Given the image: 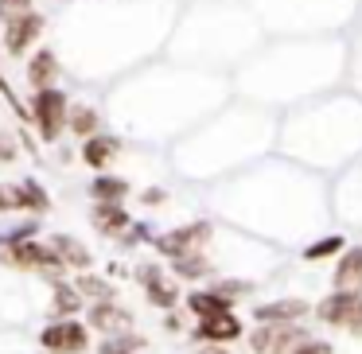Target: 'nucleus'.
Listing matches in <instances>:
<instances>
[{
	"instance_id": "obj_22",
	"label": "nucleus",
	"mask_w": 362,
	"mask_h": 354,
	"mask_svg": "<svg viewBox=\"0 0 362 354\" xmlns=\"http://www.w3.org/2000/svg\"><path fill=\"white\" fill-rule=\"evenodd\" d=\"M335 249H343V237H323V242L312 245V249H304V257L308 261H323V257H331Z\"/></svg>"
},
{
	"instance_id": "obj_16",
	"label": "nucleus",
	"mask_w": 362,
	"mask_h": 354,
	"mask_svg": "<svg viewBox=\"0 0 362 354\" xmlns=\"http://www.w3.org/2000/svg\"><path fill=\"white\" fill-rule=\"evenodd\" d=\"M66 125L74 129V133H82L90 141V136H98V113L90 110V105H74L71 113H66Z\"/></svg>"
},
{
	"instance_id": "obj_13",
	"label": "nucleus",
	"mask_w": 362,
	"mask_h": 354,
	"mask_svg": "<svg viewBox=\"0 0 362 354\" xmlns=\"http://www.w3.org/2000/svg\"><path fill=\"white\" fill-rule=\"evenodd\" d=\"M113 156H117V141H113V136H90L86 148H82V160H86L90 167H105Z\"/></svg>"
},
{
	"instance_id": "obj_1",
	"label": "nucleus",
	"mask_w": 362,
	"mask_h": 354,
	"mask_svg": "<svg viewBox=\"0 0 362 354\" xmlns=\"http://www.w3.org/2000/svg\"><path fill=\"white\" fill-rule=\"evenodd\" d=\"M304 338L308 335L300 323H261L257 331H250V350L253 354H288Z\"/></svg>"
},
{
	"instance_id": "obj_18",
	"label": "nucleus",
	"mask_w": 362,
	"mask_h": 354,
	"mask_svg": "<svg viewBox=\"0 0 362 354\" xmlns=\"http://www.w3.org/2000/svg\"><path fill=\"white\" fill-rule=\"evenodd\" d=\"M94 222H98V230H105V234H117V230H125V222H129V214L121 211V206H98L94 211Z\"/></svg>"
},
{
	"instance_id": "obj_9",
	"label": "nucleus",
	"mask_w": 362,
	"mask_h": 354,
	"mask_svg": "<svg viewBox=\"0 0 362 354\" xmlns=\"http://www.w3.org/2000/svg\"><path fill=\"white\" fill-rule=\"evenodd\" d=\"M40 28H43V20L35 16V12H28V16H20V20H12L8 24V32H4V47L12 51V55H24L28 51V43L40 35Z\"/></svg>"
},
{
	"instance_id": "obj_17",
	"label": "nucleus",
	"mask_w": 362,
	"mask_h": 354,
	"mask_svg": "<svg viewBox=\"0 0 362 354\" xmlns=\"http://www.w3.org/2000/svg\"><path fill=\"white\" fill-rule=\"evenodd\" d=\"M55 253H59L63 265H78V269L90 265V253L82 249V242H74V237H55Z\"/></svg>"
},
{
	"instance_id": "obj_25",
	"label": "nucleus",
	"mask_w": 362,
	"mask_h": 354,
	"mask_svg": "<svg viewBox=\"0 0 362 354\" xmlns=\"http://www.w3.org/2000/svg\"><path fill=\"white\" fill-rule=\"evenodd\" d=\"M12 152H16V144H12V136H0V160H12Z\"/></svg>"
},
{
	"instance_id": "obj_8",
	"label": "nucleus",
	"mask_w": 362,
	"mask_h": 354,
	"mask_svg": "<svg viewBox=\"0 0 362 354\" xmlns=\"http://www.w3.org/2000/svg\"><path fill=\"white\" fill-rule=\"evenodd\" d=\"M335 292H362V245L346 249L335 265Z\"/></svg>"
},
{
	"instance_id": "obj_20",
	"label": "nucleus",
	"mask_w": 362,
	"mask_h": 354,
	"mask_svg": "<svg viewBox=\"0 0 362 354\" xmlns=\"http://www.w3.org/2000/svg\"><path fill=\"white\" fill-rule=\"evenodd\" d=\"M74 292H78V296H94L98 304L113 300V288H110V284H102V281H94V276H82V281H78V288H74Z\"/></svg>"
},
{
	"instance_id": "obj_2",
	"label": "nucleus",
	"mask_w": 362,
	"mask_h": 354,
	"mask_svg": "<svg viewBox=\"0 0 362 354\" xmlns=\"http://www.w3.org/2000/svg\"><path fill=\"white\" fill-rule=\"evenodd\" d=\"M40 343L47 354H82L90 346V331L78 319H55L43 327Z\"/></svg>"
},
{
	"instance_id": "obj_10",
	"label": "nucleus",
	"mask_w": 362,
	"mask_h": 354,
	"mask_svg": "<svg viewBox=\"0 0 362 354\" xmlns=\"http://www.w3.org/2000/svg\"><path fill=\"white\" fill-rule=\"evenodd\" d=\"M90 323H94V331H102V335H125L129 312H121L113 300H105V304H94V312H90Z\"/></svg>"
},
{
	"instance_id": "obj_7",
	"label": "nucleus",
	"mask_w": 362,
	"mask_h": 354,
	"mask_svg": "<svg viewBox=\"0 0 362 354\" xmlns=\"http://www.w3.org/2000/svg\"><path fill=\"white\" fill-rule=\"evenodd\" d=\"M308 312H312V304H304V300H273V304H261L253 312V319L257 323H296Z\"/></svg>"
},
{
	"instance_id": "obj_4",
	"label": "nucleus",
	"mask_w": 362,
	"mask_h": 354,
	"mask_svg": "<svg viewBox=\"0 0 362 354\" xmlns=\"http://www.w3.org/2000/svg\"><path fill=\"white\" fill-rule=\"evenodd\" d=\"M206 237H211V226H206V222H191V226H180V230H172V234H160L156 237V249L164 253V257L183 261V257L203 253Z\"/></svg>"
},
{
	"instance_id": "obj_24",
	"label": "nucleus",
	"mask_w": 362,
	"mask_h": 354,
	"mask_svg": "<svg viewBox=\"0 0 362 354\" xmlns=\"http://www.w3.org/2000/svg\"><path fill=\"white\" fill-rule=\"evenodd\" d=\"M288 354H335V350H331V343H323V338H304V343L292 346Z\"/></svg>"
},
{
	"instance_id": "obj_23",
	"label": "nucleus",
	"mask_w": 362,
	"mask_h": 354,
	"mask_svg": "<svg viewBox=\"0 0 362 354\" xmlns=\"http://www.w3.org/2000/svg\"><path fill=\"white\" fill-rule=\"evenodd\" d=\"M28 12H32V0H0V16L8 20H20V16H28Z\"/></svg>"
},
{
	"instance_id": "obj_5",
	"label": "nucleus",
	"mask_w": 362,
	"mask_h": 354,
	"mask_svg": "<svg viewBox=\"0 0 362 354\" xmlns=\"http://www.w3.org/2000/svg\"><path fill=\"white\" fill-rule=\"evenodd\" d=\"M195 338L206 346H226L234 338H242V319L234 312H222V315H211V319H199L195 323Z\"/></svg>"
},
{
	"instance_id": "obj_14",
	"label": "nucleus",
	"mask_w": 362,
	"mask_h": 354,
	"mask_svg": "<svg viewBox=\"0 0 362 354\" xmlns=\"http://www.w3.org/2000/svg\"><path fill=\"white\" fill-rule=\"evenodd\" d=\"M55 71H59L55 55H51V51H40V55L32 59V66H28V78H32V86L47 90V82L55 78Z\"/></svg>"
},
{
	"instance_id": "obj_12",
	"label": "nucleus",
	"mask_w": 362,
	"mask_h": 354,
	"mask_svg": "<svg viewBox=\"0 0 362 354\" xmlns=\"http://www.w3.org/2000/svg\"><path fill=\"white\" fill-rule=\"evenodd\" d=\"M187 307L195 312V319H211V315L234 312V307H230V300L222 296V292H214V288H206V292H191V296H187Z\"/></svg>"
},
{
	"instance_id": "obj_21",
	"label": "nucleus",
	"mask_w": 362,
	"mask_h": 354,
	"mask_svg": "<svg viewBox=\"0 0 362 354\" xmlns=\"http://www.w3.org/2000/svg\"><path fill=\"white\" fill-rule=\"evenodd\" d=\"M55 312L63 315V319H71V312H78V292L63 288L59 281H55Z\"/></svg>"
},
{
	"instance_id": "obj_26",
	"label": "nucleus",
	"mask_w": 362,
	"mask_h": 354,
	"mask_svg": "<svg viewBox=\"0 0 362 354\" xmlns=\"http://www.w3.org/2000/svg\"><path fill=\"white\" fill-rule=\"evenodd\" d=\"M12 206H16V203H12V191L0 187V211H12Z\"/></svg>"
},
{
	"instance_id": "obj_15",
	"label": "nucleus",
	"mask_w": 362,
	"mask_h": 354,
	"mask_svg": "<svg viewBox=\"0 0 362 354\" xmlns=\"http://www.w3.org/2000/svg\"><path fill=\"white\" fill-rule=\"evenodd\" d=\"M12 203L24 211H47V195L40 191V183H16L12 187Z\"/></svg>"
},
{
	"instance_id": "obj_19",
	"label": "nucleus",
	"mask_w": 362,
	"mask_h": 354,
	"mask_svg": "<svg viewBox=\"0 0 362 354\" xmlns=\"http://www.w3.org/2000/svg\"><path fill=\"white\" fill-rule=\"evenodd\" d=\"M125 195H129V187L121 179H98L94 183V199L105 206H117V199H125Z\"/></svg>"
},
{
	"instance_id": "obj_6",
	"label": "nucleus",
	"mask_w": 362,
	"mask_h": 354,
	"mask_svg": "<svg viewBox=\"0 0 362 354\" xmlns=\"http://www.w3.org/2000/svg\"><path fill=\"white\" fill-rule=\"evenodd\" d=\"M4 261H12V265H20V269H40V273H55V269H63V261H59L55 249H47V245H35V242L12 245V249L4 253Z\"/></svg>"
},
{
	"instance_id": "obj_11",
	"label": "nucleus",
	"mask_w": 362,
	"mask_h": 354,
	"mask_svg": "<svg viewBox=\"0 0 362 354\" xmlns=\"http://www.w3.org/2000/svg\"><path fill=\"white\" fill-rule=\"evenodd\" d=\"M141 284H144V292H148V300H152V304H160V307H175V300H180L175 284L164 281V276H160L156 269H148V265L141 269Z\"/></svg>"
},
{
	"instance_id": "obj_27",
	"label": "nucleus",
	"mask_w": 362,
	"mask_h": 354,
	"mask_svg": "<svg viewBox=\"0 0 362 354\" xmlns=\"http://www.w3.org/2000/svg\"><path fill=\"white\" fill-rule=\"evenodd\" d=\"M203 354H230V350H226V346H206Z\"/></svg>"
},
{
	"instance_id": "obj_3",
	"label": "nucleus",
	"mask_w": 362,
	"mask_h": 354,
	"mask_svg": "<svg viewBox=\"0 0 362 354\" xmlns=\"http://www.w3.org/2000/svg\"><path fill=\"white\" fill-rule=\"evenodd\" d=\"M32 113L35 121H40V133L43 141H59L63 136V125H66V94H59V90H40V94L32 98Z\"/></svg>"
}]
</instances>
